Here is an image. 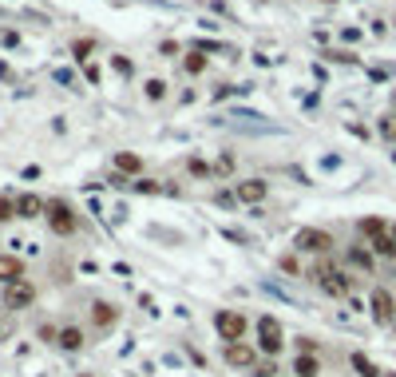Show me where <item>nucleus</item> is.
Here are the masks:
<instances>
[{
	"label": "nucleus",
	"instance_id": "nucleus-28",
	"mask_svg": "<svg viewBox=\"0 0 396 377\" xmlns=\"http://www.w3.org/2000/svg\"><path fill=\"white\" fill-rule=\"evenodd\" d=\"M40 342H59V330L56 326H40Z\"/></svg>",
	"mask_w": 396,
	"mask_h": 377
},
{
	"label": "nucleus",
	"instance_id": "nucleus-18",
	"mask_svg": "<svg viewBox=\"0 0 396 377\" xmlns=\"http://www.w3.org/2000/svg\"><path fill=\"white\" fill-rule=\"evenodd\" d=\"M349 262L361 266V270H373V254H368L365 247H349Z\"/></svg>",
	"mask_w": 396,
	"mask_h": 377
},
{
	"label": "nucleus",
	"instance_id": "nucleus-16",
	"mask_svg": "<svg viewBox=\"0 0 396 377\" xmlns=\"http://www.w3.org/2000/svg\"><path fill=\"white\" fill-rule=\"evenodd\" d=\"M182 68H187V76H202V72H206V52L190 48L187 60H182Z\"/></svg>",
	"mask_w": 396,
	"mask_h": 377
},
{
	"label": "nucleus",
	"instance_id": "nucleus-30",
	"mask_svg": "<svg viewBox=\"0 0 396 377\" xmlns=\"http://www.w3.org/2000/svg\"><path fill=\"white\" fill-rule=\"evenodd\" d=\"M281 270H286V274H297V258L286 254V258H281Z\"/></svg>",
	"mask_w": 396,
	"mask_h": 377
},
{
	"label": "nucleus",
	"instance_id": "nucleus-36",
	"mask_svg": "<svg viewBox=\"0 0 396 377\" xmlns=\"http://www.w3.org/2000/svg\"><path fill=\"white\" fill-rule=\"evenodd\" d=\"M79 377H91V373H79Z\"/></svg>",
	"mask_w": 396,
	"mask_h": 377
},
{
	"label": "nucleus",
	"instance_id": "nucleus-24",
	"mask_svg": "<svg viewBox=\"0 0 396 377\" xmlns=\"http://www.w3.org/2000/svg\"><path fill=\"white\" fill-rule=\"evenodd\" d=\"M167 96V84L163 79H147V99H163Z\"/></svg>",
	"mask_w": 396,
	"mask_h": 377
},
{
	"label": "nucleus",
	"instance_id": "nucleus-37",
	"mask_svg": "<svg viewBox=\"0 0 396 377\" xmlns=\"http://www.w3.org/2000/svg\"><path fill=\"white\" fill-rule=\"evenodd\" d=\"M385 377H396V373H385Z\"/></svg>",
	"mask_w": 396,
	"mask_h": 377
},
{
	"label": "nucleus",
	"instance_id": "nucleus-9",
	"mask_svg": "<svg viewBox=\"0 0 396 377\" xmlns=\"http://www.w3.org/2000/svg\"><path fill=\"white\" fill-rule=\"evenodd\" d=\"M226 361H230V366H238V369H254L257 366V349L246 346V342H230V346H226Z\"/></svg>",
	"mask_w": 396,
	"mask_h": 377
},
{
	"label": "nucleus",
	"instance_id": "nucleus-8",
	"mask_svg": "<svg viewBox=\"0 0 396 377\" xmlns=\"http://www.w3.org/2000/svg\"><path fill=\"white\" fill-rule=\"evenodd\" d=\"M266 195H269L266 179H242V183H234V198H238V203H250V207H254V203H262Z\"/></svg>",
	"mask_w": 396,
	"mask_h": 377
},
{
	"label": "nucleus",
	"instance_id": "nucleus-15",
	"mask_svg": "<svg viewBox=\"0 0 396 377\" xmlns=\"http://www.w3.org/2000/svg\"><path fill=\"white\" fill-rule=\"evenodd\" d=\"M115 171H119V175H135V171H143V159L131 155V151H119V155H115Z\"/></svg>",
	"mask_w": 396,
	"mask_h": 377
},
{
	"label": "nucleus",
	"instance_id": "nucleus-4",
	"mask_svg": "<svg viewBox=\"0 0 396 377\" xmlns=\"http://www.w3.org/2000/svg\"><path fill=\"white\" fill-rule=\"evenodd\" d=\"M48 227H52V235H76L79 230V218H76V210L64 203V198H52L48 203Z\"/></svg>",
	"mask_w": 396,
	"mask_h": 377
},
{
	"label": "nucleus",
	"instance_id": "nucleus-31",
	"mask_svg": "<svg viewBox=\"0 0 396 377\" xmlns=\"http://www.w3.org/2000/svg\"><path fill=\"white\" fill-rule=\"evenodd\" d=\"M254 373H257V377H274L277 366H274V361H269V366H254Z\"/></svg>",
	"mask_w": 396,
	"mask_h": 377
},
{
	"label": "nucleus",
	"instance_id": "nucleus-1",
	"mask_svg": "<svg viewBox=\"0 0 396 377\" xmlns=\"http://www.w3.org/2000/svg\"><path fill=\"white\" fill-rule=\"evenodd\" d=\"M313 278H317V286L325 290L329 298H349V278H345V270H337L329 258H321L313 266Z\"/></svg>",
	"mask_w": 396,
	"mask_h": 377
},
{
	"label": "nucleus",
	"instance_id": "nucleus-20",
	"mask_svg": "<svg viewBox=\"0 0 396 377\" xmlns=\"http://www.w3.org/2000/svg\"><path fill=\"white\" fill-rule=\"evenodd\" d=\"M373 250H376V254H385V258H392V254H396V242H392V235H380V238H373Z\"/></svg>",
	"mask_w": 396,
	"mask_h": 377
},
{
	"label": "nucleus",
	"instance_id": "nucleus-22",
	"mask_svg": "<svg viewBox=\"0 0 396 377\" xmlns=\"http://www.w3.org/2000/svg\"><path fill=\"white\" fill-rule=\"evenodd\" d=\"M91 48H95V40H76V44H71V56H76V60H88Z\"/></svg>",
	"mask_w": 396,
	"mask_h": 377
},
{
	"label": "nucleus",
	"instance_id": "nucleus-6",
	"mask_svg": "<svg viewBox=\"0 0 396 377\" xmlns=\"http://www.w3.org/2000/svg\"><path fill=\"white\" fill-rule=\"evenodd\" d=\"M368 310H373V322L376 326H396V302L385 286H376L373 298H368Z\"/></svg>",
	"mask_w": 396,
	"mask_h": 377
},
{
	"label": "nucleus",
	"instance_id": "nucleus-3",
	"mask_svg": "<svg viewBox=\"0 0 396 377\" xmlns=\"http://www.w3.org/2000/svg\"><path fill=\"white\" fill-rule=\"evenodd\" d=\"M246 314H242V310H218L214 314V330H218V337H222V342H242V334H246Z\"/></svg>",
	"mask_w": 396,
	"mask_h": 377
},
{
	"label": "nucleus",
	"instance_id": "nucleus-7",
	"mask_svg": "<svg viewBox=\"0 0 396 377\" xmlns=\"http://www.w3.org/2000/svg\"><path fill=\"white\" fill-rule=\"evenodd\" d=\"M36 302V286H32L28 278H20L12 286H4V310H28Z\"/></svg>",
	"mask_w": 396,
	"mask_h": 377
},
{
	"label": "nucleus",
	"instance_id": "nucleus-12",
	"mask_svg": "<svg viewBox=\"0 0 396 377\" xmlns=\"http://www.w3.org/2000/svg\"><path fill=\"white\" fill-rule=\"evenodd\" d=\"M91 322H95L99 330H111L119 322V310L111 306V302H91Z\"/></svg>",
	"mask_w": 396,
	"mask_h": 377
},
{
	"label": "nucleus",
	"instance_id": "nucleus-26",
	"mask_svg": "<svg viewBox=\"0 0 396 377\" xmlns=\"http://www.w3.org/2000/svg\"><path fill=\"white\" fill-rule=\"evenodd\" d=\"M230 171H234V155H222L214 163V175H230Z\"/></svg>",
	"mask_w": 396,
	"mask_h": 377
},
{
	"label": "nucleus",
	"instance_id": "nucleus-23",
	"mask_svg": "<svg viewBox=\"0 0 396 377\" xmlns=\"http://www.w3.org/2000/svg\"><path fill=\"white\" fill-rule=\"evenodd\" d=\"M380 135H385L388 143H396V111H392V116H385V119H380Z\"/></svg>",
	"mask_w": 396,
	"mask_h": 377
},
{
	"label": "nucleus",
	"instance_id": "nucleus-11",
	"mask_svg": "<svg viewBox=\"0 0 396 377\" xmlns=\"http://www.w3.org/2000/svg\"><path fill=\"white\" fill-rule=\"evenodd\" d=\"M20 278H24V262H20L16 254H0V282L12 286V282H20Z\"/></svg>",
	"mask_w": 396,
	"mask_h": 377
},
{
	"label": "nucleus",
	"instance_id": "nucleus-5",
	"mask_svg": "<svg viewBox=\"0 0 396 377\" xmlns=\"http://www.w3.org/2000/svg\"><path fill=\"white\" fill-rule=\"evenodd\" d=\"M293 247L309 250V254H329V250H333V235H329V230H317V227H301L293 235Z\"/></svg>",
	"mask_w": 396,
	"mask_h": 377
},
{
	"label": "nucleus",
	"instance_id": "nucleus-2",
	"mask_svg": "<svg viewBox=\"0 0 396 377\" xmlns=\"http://www.w3.org/2000/svg\"><path fill=\"white\" fill-rule=\"evenodd\" d=\"M281 346H286V330H281V322L269 317V314H262L257 317V349L274 357V354H281Z\"/></svg>",
	"mask_w": 396,
	"mask_h": 377
},
{
	"label": "nucleus",
	"instance_id": "nucleus-38",
	"mask_svg": "<svg viewBox=\"0 0 396 377\" xmlns=\"http://www.w3.org/2000/svg\"><path fill=\"white\" fill-rule=\"evenodd\" d=\"M392 159H396V155H392Z\"/></svg>",
	"mask_w": 396,
	"mask_h": 377
},
{
	"label": "nucleus",
	"instance_id": "nucleus-21",
	"mask_svg": "<svg viewBox=\"0 0 396 377\" xmlns=\"http://www.w3.org/2000/svg\"><path fill=\"white\" fill-rule=\"evenodd\" d=\"M8 218H16V198L0 195V223H8Z\"/></svg>",
	"mask_w": 396,
	"mask_h": 377
},
{
	"label": "nucleus",
	"instance_id": "nucleus-25",
	"mask_svg": "<svg viewBox=\"0 0 396 377\" xmlns=\"http://www.w3.org/2000/svg\"><path fill=\"white\" fill-rule=\"evenodd\" d=\"M187 167H190V175H198V179H202V175H214V167H206L202 159H190Z\"/></svg>",
	"mask_w": 396,
	"mask_h": 377
},
{
	"label": "nucleus",
	"instance_id": "nucleus-29",
	"mask_svg": "<svg viewBox=\"0 0 396 377\" xmlns=\"http://www.w3.org/2000/svg\"><path fill=\"white\" fill-rule=\"evenodd\" d=\"M297 354H317V342L313 337H301V342H297Z\"/></svg>",
	"mask_w": 396,
	"mask_h": 377
},
{
	"label": "nucleus",
	"instance_id": "nucleus-19",
	"mask_svg": "<svg viewBox=\"0 0 396 377\" xmlns=\"http://www.w3.org/2000/svg\"><path fill=\"white\" fill-rule=\"evenodd\" d=\"M361 235H368V238H380V235H388V227L380 223V218H361Z\"/></svg>",
	"mask_w": 396,
	"mask_h": 377
},
{
	"label": "nucleus",
	"instance_id": "nucleus-34",
	"mask_svg": "<svg viewBox=\"0 0 396 377\" xmlns=\"http://www.w3.org/2000/svg\"><path fill=\"white\" fill-rule=\"evenodd\" d=\"M388 235H392V242H396V227H388Z\"/></svg>",
	"mask_w": 396,
	"mask_h": 377
},
{
	"label": "nucleus",
	"instance_id": "nucleus-35",
	"mask_svg": "<svg viewBox=\"0 0 396 377\" xmlns=\"http://www.w3.org/2000/svg\"><path fill=\"white\" fill-rule=\"evenodd\" d=\"M392 108H396V96H392Z\"/></svg>",
	"mask_w": 396,
	"mask_h": 377
},
{
	"label": "nucleus",
	"instance_id": "nucleus-27",
	"mask_svg": "<svg viewBox=\"0 0 396 377\" xmlns=\"http://www.w3.org/2000/svg\"><path fill=\"white\" fill-rule=\"evenodd\" d=\"M131 187H135L139 195H155V191H158V183H151V179H139V183H131Z\"/></svg>",
	"mask_w": 396,
	"mask_h": 377
},
{
	"label": "nucleus",
	"instance_id": "nucleus-32",
	"mask_svg": "<svg viewBox=\"0 0 396 377\" xmlns=\"http://www.w3.org/2000/svg\"><path fill=\"white\" fill-rule=\"evenodd\" d=\"M0 44H8V48H12V44H20V36H16V32H0Z\"/></svg>",
	"mask_w": 396,
	"mask_h": 377
},
{
	"label": "nucleus",
	"instance_id": "nucleus-33",
	"mask_svg": "<svg viewBox=\"0 0 396 377\" xmlns=\"http://www.w3.org/2000/svg\"><path fill=\"white\" fill-rule=\"evenodd\" d=\"M178 52H182V48H178L175 40H167V44H163V56H178Z\"/></svg>",
	"mask_w": 396,
	"mask_h": 377
},
{
	"label": "nucleus",
	"instance_id": "nucleus-13",
	"mask_svg": "<svg viewBox=\"0 0 396 377\" xmlns=\"http://www.w3.org/2000/svg\"><path fill=\"white\" fill-rule=\"evenodd\" d=\"M293 373L297 377H321V361H317V354H297Z\"/></svg>",
	"mask_w": 396,
	"mask_h": 377
},
{
	"label": "nucleus",
	"instance_id": "nucleus-10",
	"mask_svg": "<svg viewBox=\"0 0 396 377\" xmlns=\"http://www.w3.org/2000/svg\"><path fill=\"white\" fill-rule=\"evenodd\" d=\"M16 215L20 218H40V215H48V203L40 195H32V191H24V195H16Z\"/></svg>",
	"mask_w": 396,
	"mask_h": 377
},
{
	"label": "nucleus",
	"instance_id": "nucleus-14",
	"mask_svg": "<svg viewBox=\"0 0 396 377\" xmlns=\"http://www.w3.org/2000/svg\"><path fill=\"white\" fill-rule=\"evenodd\" d=\"M59 349H68V354L83 349V330H79V326H64V330H59Z\"/></svg>",
	"mask_w": 396,
	"mask_h": 377
},
{
	"label": "nucleus",
	"instance_id": "nucleus-17",
	"mask_svg": "<svg viewBox=\"0 0 396 377\" xmlns=\"http://www.w3.org/2000/svg\"><path fill=\"white\" fill-rule=\"evenodd\" d=\"M353 369H356L361 377H385L380 369L373 366V357H365V354H353Z\"/></svg>",
	"mask_w": 396,
	"mask_h": 377
}]
</instances>
